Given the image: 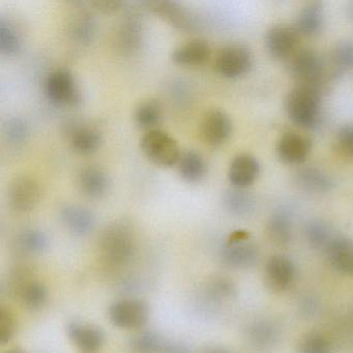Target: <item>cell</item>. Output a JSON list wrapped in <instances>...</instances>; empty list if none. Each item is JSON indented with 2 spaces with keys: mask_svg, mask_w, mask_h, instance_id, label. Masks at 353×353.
<instances>
[{
  "mask_svg": "<svg viewBox=\"0 0 353 353\" xmlns=\"http://www.w3.org/2000/svg\"><path fill=\"white\" fill-rule=\"evenodd\" d=\"M99 249L101 259L108 268H123L131 263L137 250L131 225L125 221H117L107 226L101 234Z\"/></svg>",
  "mask_w": 353,
  "mask_h": 353,
  "instance_id": "6da1fadb",
  "label": "cell"
},
{
  "mask_svg": "<svg viewBox=\"0 0 353 353\" xmlns=\"http://www.w3.org/2000/svg\"><path fill=\"white\" fill-rule=\"evenodd\" d=\"M321 90L296 85L285 100V110L290 121L299 127L312 129L321 115Z\"/></svg>",
  "mask_w": 353,
  "mask_h": 353,
  "instance_id": "7a4b0ae2",
  "label": "cell"
},
{
  "mask_svg": "<svg viewBox=\"0 0 353 353\" xmlns=\"http://www.w3.org/2000/svg\"><path fill=\"white\" fill-rule=\"evenodd\" d=\"M140 148L150 162L160 167L174 166L181 154L176 140L160 129L146 132L140 140Z\"/></svg>",
  "mask_w": 353,
  "mask_h": 353,
  "instance_id": "3957f363",
  "label": "cell"
},
{
  "mask_svg": "<svg viewBox=\"0 0 353 353\" xmlns=\"http://www.w3.org/2000/svg\"><path fill=\"white\" fill-rule=\"evenodd\" d=\"M47 99L59 107L75 106L81 101V92L70 70L61 68L47 75L44 81Z\"/></svg>",
  "mask_w": 353,
  "mask_h": 353,
  "instance_id": "277c9868",
  "label": "cell"
},
{
  "mask_svg": "<svg viewBox=\"0 0 353 353\" xmlns=\"http://www.w3.org/2000/svg\"><path fill=\"white\" fill-rule=\"evenodd\" d=\"M289 69L297 85L310 86L322 90L324 63L321 57L312 49H301L291 55Z\"/></svg>",
  "mask_w": 353,
  "mask_h": 353,
  "instance_id": "5b68a950",
  "label": "cell"
},
{
  "mask_svg": "<svg viewBox=\"0 0 353 353\" xmlns=\"http://www.w3.org/2000/svg\"><path fill=\"white\" fill-rule=\"evenodd\" d=\"M221 259L229 268L245 270L258 259V249L245 231H235L221 249Z\"/></svg>",
  "mask_w": 353,
  "mask_h": 353,
  "instance_id": "8992f818",
  "label": "cell"
},
{
  "mask_svg": "<svg viewBox=\"0 0 353 353\" xmlns=\"http://www.w3.org/2000/svg\"><path fill=\"white\" fill-rule=\"evenodd\" d=\"M109 319L121 330H137L145 325L150 310L144 301L136 299H119L109 307Z\"/></svg>",
  "mask_w": 353,
  "mask_h": 353,
  "instance_id": "52a82bcc",
  "label": "cell"
},
{
  "mask_svg": "<svg viewBox=\"0 0 353 353\" xmlns=\"http://www.w3.org/2000/svg\"><path fill=\"white\" fill-rule=\"evenodd\" d=\"M144 38V24L141 16L130 12L123 16L114 34L115 49L123 55H132L141 48Z\"/></svg>",
  "mask_w": 353,
  "mask_h": 353,
  "instance_id": "ba28073f",
  "label": "cell"
},
{
  "mask_svg": "<svg viewBox=\"0 0 353 353\" xmlns=\"http://www.w3.org/2000/svg\"><path fill=\"white\" fill-rule=\"evenodd\" d=\"M41 194L42 190L34 177L19 175L10 183L8 200L14 212L26 214L38 205Z\"/></svg>",
  "mask_w": 353,
  "mask_h": 353,
  "instance_id": "9c48e42d",
  "label": "cell"
},
{
  "mask_svg": "<svg viewBox=\"0 0 353 353\" xmlns=\"http://www.w3.org/2000/svg\"><path fill=\"white\" fill-rule=\"evenodd\" d=\"M253 57L251 51L243 45H229L219 52L216 69L220 75L228 79L241 77L251 70Z\"/></svg>",
  "mask_w": 353,
  "mask_h": 353,
  "instance_id": "30bf717a",
  "label": "cell"
},
{
  "mask_svg": "<svg viewBox=\"0 0 353 353\" xmlns=\"http://www.w3.org/2000/svg\"><path fill=\"white\" fill-rule=\"evenodd\" d=\"M296 268L290 258L283 255L272 256L264 268V281L272 292L282 293L288 290L295 281Z\"/></svg>",
  "mask_w": 353,
  "mask_h": 353,
  "instance_id": "8fae6325",
  "label": "cell"
},
{
  "mask_svg": "<svg viewBox=\"0 0 353 353\" xmlns=\"http://www.w3.org/2000/svg\"><path fill=\"white\" fill-rule=\"evenodd\" d=\"M233 125L230 117L220 109H212L202 117L200 135L210 146H220L230 138Z\"/></svg>",
  "mask_w": 353,
  "mask_h": 353,
  "instance_id": "7c38bea8",
  "label": "cell"
},
{
  "mask_svg": "<svg viewBox=\"0 0 353 353\" xmlns=\"http://www.w3.org/2000/svg\"><path fill=\"white\" fill-rule=\"evenodd\" d=\"M68 336L78 353H100L104 347L105 336L98 326L74 321L68 325Z\"/></svg>",
  "mask_w": 353,
  "mask_h": 353,
  "instance_id": "4fadbf2b",
  "label": "cell"
},
{
  "mask_svg": "<svg viewBox=\"0 0 353 353\" xmlns=\"http://www.w3.org/2000/svg\"><path fill=\"white\" fill-rule=\"evenodd\" d=\"M77 185L85 197L100 199L109 191L110 177L107 171L99 165H85L78 171Z\"/></svg>",
  "mask_w": 353,
  "mask_h": 353,
  "instance_id": "5bb4252c",
  "label": "cell"
},
{
  "mask_svg": "<svg viewBox=\"0 0 353 353\" xmlns=\"http://www.w3.org/2000/svg\"><path fill=\"white\" fill-rule=\"evenodd\" d=\"M12 287L14 294L26 309L39 311L46 305L48 299L46 287L39 281L28 278V274H18Z\"/></svg>",
  "mask_w": 353,
  "mask_h": 353,
  "instance_id": "9a60e30c",
  "label": "cell"
},
{
  "mask_svg": "<svg viewBox=\"0 0 353 353\" xmlns=\"http://www.w3.org/2000/svg\"><path fill=\"white\" fill-rule=\"evenodd\" d=\"M144 5L152 13L160 16L179 30H188V32L195 30V18L183 5L176 1L154 0V1H146Z\"/></svg>",
  "mask_w": 353,
  "mask_h": 353,
  "instance_id": "2e32d148",
  "label": "cell"
},
{
  "mask_svg": "<svg viewBox=\"0 0 353 353\" xmlns=\"http://www.w3.org/2000/svg\"><path fill=\"white\" fill-rule=\"evenodd\" d=\"M299 37L297 30L290 26H274L265 36V48L268 54L276 59L291 57L296 49Z\"/></svg>",
  "mask_w": 353,
  "mask_h": 353,
  "instance_id": "e0dca14e",
  "label": "cell"
},
{
  "mask_svg": "<svg viewBox=\"0 0 353 353\" xmlns=\"http://www.w3.org/2000/svg\"><path fill=\"white\" fill-rule=\"evenodd\" d=\"M59 216L67 230L77 236L88 235L96 225L94 214L79 204H63L59 208Z\"/></svg>",
  "mask_w": 353,
  "mask_h": 353,
  "instance_id": "ac0fdd59",
  "label": "cell"
},
{
  "mask_svg": "<svg viewBox=\"0 0 353 353\" xmlns=\"http://www.w3.org/2000/svg\"><path fill=\"white\" fill-rule=\"evenodd\" d=\"M311 140L301 134H284L276 144V154L285 164L297 165L305 162L311 152Z\"/></svg>",
  "mask_w": 353,
  "mask_h": 353,
  "instance_id": "d6986e66",
  "label": "cell"
},
{
  "mask_svg": "<svg viewBox=\"0 0 353 353\" xmlns=\"http://www.w3.org/2000/svg\"><path fill=\"white\" fill-rule=\"evenodd\" d=\"M260 172L257 159L250 154H241L231 161L228 169V179L236 189H245L255 183Z\"/></svg>",
  "mask_w": 353,
  "mask_h": 353,
  "instance_id": "ffe728a7",
  "label": "cell"
},
{
  "mask_svg": "<svg viewBox=\"0 0 353 353\" xmlns=\"http://www.w3.org/2000/svg\"><path fill=\"white\" fill-rule=\"evenodd\" d=\"M69 143L76 154H90L100 148L102 133L94 125L75 123L69 130Z\"/></svg>",
  "mask_w": 353,
  "mask_h": 353,
  "instance_id": "44dd1931",
  "label": "cell"
},
{
  "mask_svg": "<svg viewBox=\"0 0 353 353\" xmlns=\"http://www.w3.org/2000/svg\"><path fill=\"white\" fill-rule=\"evenodd\" d=\"M325 250L328 262L336 272L353 276V239L336 237Z\"/></svg>",
  "mask_w": 353,
  "mask_h": 353,
  "instance_id": "7402d4cb",
  "label": "cell"
},
{
  "mask_svg": "<svg viewBox=\"0 0 353 353\" xmlns=\"http://www.w3.org/2000/svg\"><path fill=\"white\" fill-rule=\"evenodd\" d=\"M210 53H212V49L205 40L194 39L175 48L171 59L176 65L197 67L208 61Z\"/></svg>",
  "mask_w": 353,
  "mask_h": 353,
  "instance_id": "603a6c76",
  "label": "cell"
},
{
  "mask_svg": "<svg viewBox=\"0 0 353 353\" xmlns=\"http://www.w3.org/2000/svg\"><path fill=\"white\" fill-rule=\"evenodd\" d=\"M97 21L86 10L75 12L68 22V34L76 44L88 45L97 34Z\"/></svg>",
  "mask_w": 353,
  "mask_h": 353,
  "instance_id": "cb8c5ba5",
  "label": "cell"
},
{
  "mask_svg": "<svg viewBox=\"0 0 353 353\" xmlns=\"http://www.w3.org/2000/svg\"><path fill=\"white\" fill-rule=\"evenodd\" d=\"M295 181L301 189L314 194H325L334 187L332 177L316 167H303L297 171Z\"/></svg>",
  "mask_w": 353,
  "mask_h": 353,
  "instance_id": "d4e9b609",
  "label": "cell"
},
{
  "mask_svg": "<svg viewBox=\"0 0 353 353\" xmlns=\"http://www.w3.org/2000/svg\"><path fill=\"white\" fill-rule=\"evenodd\" d=\"M324 23V10L321 3H307L297 16L296 28L299 34L313 37L321 32Z\"/></svg>",
  "mask_w": 353,
  "mask_h": 353,
  "instance_id": "484cf974",
  "label": "cell"
},
{
  "mask_svg": "<svg viewBox=\"0 0 353 353\" xmlns=\"http://www.w3.org/2000/svg\"><path fill=\"white\" fill-rule=\"evenodd\" d=\"M268 239L276 245H285L292 237V218L285 208L274 212L266 225Z\"/></svg>",
  "mask_w": 353,
  "mask_h": 353,
  "instance_id": "4316f807",
  "label": "cell"
},
{
  "mask_svg": "<svg viewBox=\"0 0 353 353\" xmlns=\"http://www.w3.org/2000/svg\"><path fill=\"white\" fill-rule=\"evenodd\" d=\"M179 174L188 183H198L206 174L208 165L203 156L194 150L181 152L177 162Z\"/></svg>",
  "mask_w": 353,
  "mask_h": 353,
  "instance_id": "83f0119b",
  "label": "cell"
},
{
  "mask_svg": "<svg viewBox=\"0 0 353 353\" xmlns=\"http://www.w3.org/2000/svg\"><path fill=\"white\" fill-rule=\"evenodd\" d=\"M223 203L231 214L239 218L251 216L256 208V200L243 189L228 190L223 196Z\"/></svg>",
  "mask_w": 353,
  "mask_h": 353,
  "instance_id": "f1b7e54d",
  "label": "cell"
},
{
  "mask_svg": "<svg viewBox=\"0 0 353 353\" xmlns=\"http://www.w3.org/2000/svg\"><path fill=\"white\" fill-rule=\"evenodd\" d=\"M162 106L158 101L154 100L142 101L134 111L136 125L148 131L156 130L162 121Z\"/></svg>",
  "mask_w": 353,
  "mask_h": 353,
  "instance_id": "f546056e",
  "label": "cell"
},
{
  "mask_svg": "<svg viewBox=\"0 0 353 353\" xmlns=\"http://www.w3.org/2000/svg\"><path fill=\"white\" fill-rule=\"evenodd\" d=\"M305 243L314 250L326 249L332 241V230L321 220H311L303 227Z\"/></svg>",
  "mask_w": 353,
  "mask_h": 353,
  "instance_id": "4dcf8cb0",
  "label": "cell"
},
{
  "mask_svg": "<svg viewBox=\"0 0 353 353\" xmlns=\"http://www.w3.org/2000/svg\"><path fill=\"white\" fill-rule=\"evenodd\" d=\"M165 342L156 332H142L135 334L128 344L130 353H161Z\"/></svg>",
  "mask_w": 353,
  "mask_h": 353,
  "instance_id": "1f68e13d",
  "label": "cell"
},
{
  "mask_svg": "<svg viewBox=\"0 0 353 353\" xmlns=\"http://www.w3.org/2000/svg\"><path fill=\"white\" fill-rule=\"evenodd\" d=\"M332 67L334 76L343 75L353 68V41L346 40L338 43L332 50Z\"/></svg>",
  "mask_w": 353,
  "mask_h": 353,
  "instance_id": "d6a6232c",
  "label": "cell"
},
{
  "mask_svg": "<svg viewBox=\"0 0 353 353\" xmlns=\"http://www.w3.org/2000/svg\"><path fill=\"white\" fill-rule=\"evenodd\" d=\"M17 243L22 251L36 255L47 249L48 237L40 229L28 228L18 235Z\"/></svg>",
  "mask_w": 353,
  "mask_h": 353,
  "instance_id": "836d02e7",
  "label": "cell"
},
{
  "mask_svg": "<svg viewBox=\"0 0 353 353\" xmlns=\"http://www.w3.org/2000/svg\"><path fill=\"white\" fill-rule=\"evenodd\" d=\"M21 49V38L13 24L0 18V51L3 55L13 57Z\"/></svg>",
  "mask_w": 353,
  "mask_h": 353,
  "instance_id": "e575fe53",
  "label": "cell"
},
{
  "mask_svg": "<svg viewBox=\"0 0 353 353\" xmlns=\"http://www.w3.org/2000/svg\"><path fill=\"white\" fill-rule=\"evenodd\" d=\"M297 351L299 353H330L332 344L321 332H310L301 336Z\"/></svg>",
  "mask_w": 353,
  "mask_h": 353,
  "instance_id": "d590c367",
  "label": "cell"
},
{
  "mask_svg": "<svg viewBox=\"0 0 353 353\" xmlns=\"http://www.w3.org/2000/svg\"><path fill=\"white\" fill-rule=\"evenodd\" d=\"M276 328L272 322L258 321L250 327L249 336L254 344L268 347L276 341Z\"/></svg>",
  "mask_w": 353,
  "mask_h": 353,
  "instance_id": "8d00e7d4",
  "label": "cell"
},
{
  "mask_svg": "<svg viewBox=\"0 0 353 353\" xmlns=\"http://www.w3.org/2000/svg\"><path fill=\"white\" fill-rule=\"evenodd\" d=\"M6 139L14 145H19L28 137V125L22 117H13L8 119L3 125Z\"/></svg>",
  "mask_w": 353,
  "mask_h": 353,
  "instance_id": "74e56055",
  "label": "cell"
},
{
  "mask_svg": "<svg viewBox=\"0 0 353 353\" xmlns=\"http://www.w3.org/2000/svg\"><path fill=\"white\" fill-rule=\"evenodd\" d=\"M208 291L212 299L221 301V299H231L236 292V288L232 281L225 276H220L210 283Z\"/></svg>",
  "mask_w": 353,
  "mask_h": 353,
  "instance_id": "f35d334b",
  "label": "cell"
},
{
  "mask_svg": "<svg viewBox=\"0 0 353 353\" xmlns=\"http://www.w3.org/2000/svg\"><path fill=\"white\" fill-rule=\"evenodd\" d=\"M16 330V320L7 307L0 309V343L5 345L11 341Z\"/></svg>",
  "mask_w": 353,
  "mask_h": 353,
  "instance_id": "ab89813d",
  "label": "cell"
},
{
  "mask_svg": "<svg viewBox=\"0 0 353 353\" xmlns=\"http://www.w3.org/2000/svg\"><path fill=\"white\" fill-rule=\"evenodd\" d=\"M336 141L341 152L345 156L353 159V123L343 125L339 130Z\"/></svg>",
  "mask_w": 353,
  "mask_h": 353,
  "instance_id": "60d3db41",
  "label": "cell"
},
{
  "mask_svg": "<svg viewBox=\"0 0 353 353\" xmlns=\"http://www.w3.org/2000/svg\"><path fill=\"white\" fill-rule=\"evenodd\" d=\"M94 6L99 11L104 12V13H113V12L119 11L123 7V3L119 0H97L94 1Z\"/></svg>",
  "mask_w": 353,
  "mask_h": 353,
  "instance_id": "b9f144b4",
  "label": "cell"
},
{
  "mask_svg": "<svg viewBox=\"0 0 353 353\" xmlns=\"http://www.w3.org/2000/svg\"><path fill=\"white\" fill-rule=\"evenodd\" d=\"M161 353H191V350L183 343H165Z\"/></svg>",
  "mask_w": 353,
  "mask_h": 353,
  "instance_id": "7bdbcfd3",
  "label": "cell"
},
{
  "mask_svg": "<svg viewBox=\"0 0 353 353\" xmlns=\"http://www.w3.org/2000/svg\"><path fill=\"white\" fill-rule=\"evenodd\" d=\"M203 353H230L229 351L225 350L222 348H212L208 350L204 351Z\"/></svg>",
  "mask_w": 353,
  "mask_h": 353,
  "instance_id": "ee69618b",
  "label": "cell"
},
{
  "mask_svg": "<svg viewBox=\"0 0 353 353\" xmlns=\"http://www.w3.org/2000/svg\"><path fill=\"white\" fill-rule=\"evenodd\" d=\"M348 15H349V17H350V19L352 20V22H353V1H352V3H350V5H349Z\"/></svg>",
  "mask_w": 353,
  "mask_h": 353,
  "instance_id": "f6af8a7d",
  "label": "cell"
},
{
  "mask_svg": "<svg viewBox=\"0 0 353 353\" xmlns=\"http://www.w3.org/2000/svg\"><path fill=\"white\" fill-rule=\"evenodd\" d=\"M6 353H22V352H21V351H19V350H17V349H15V350H10Z\"/></svg>",
  "mask_w": 353,
  "mask_h": 353,
  "instance_id": "bcb514c9",
  "label": "cell"
}]
</instances>
